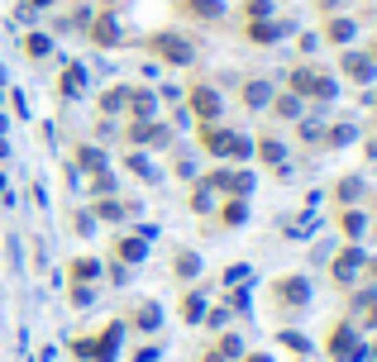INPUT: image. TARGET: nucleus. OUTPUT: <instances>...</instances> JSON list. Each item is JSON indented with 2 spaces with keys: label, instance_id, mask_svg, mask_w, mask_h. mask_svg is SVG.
<instances>
[{
  "label": "nucleus",
  "instance_id": "nucleus-1",
  "mask_svg": "<svg viewBox=\"0 0 377 362\" xmlns=\"http://www.w3.org/2000/svg\"><path fill=\"white\" fill-rule=\"evenodd\" d=\"M153 48H163V58H168V62H187V58H191V43H182V38H172V34L153 38Z\"/></svg>",
  "mask_w": 377,
  "mask_h": 362
},
{
  "label": "nucleus",
  "instance_id": "nucleus-2",
  "mask_svg": "<svg viewBox=\"0 0 377 362\" xmlns=\"http://www.w3.org/2000/svg\"><path fill=\"white\" fill-rule=\"evenodd\" d=\"M191 105H196V114H205V119H210V114H220L215 90H196V95H191Z\"/></svg>",
  "mask_w": 377,
  "mask_h": 362
},
{
  "label": "nucleus",
  "instance_id": "nucleus-3",
  "mask_svg": "<svg viewBox=\"0 0 377 362\" xmlns=\"http://www.w3.org/2000/svg\"><path fill=\"white\" fill-rule=\"evenodd\" d=\"M187 5L201 14V19H215V14H220V0H187Z\"/></svg>",
  "mask_w": 377,
  "mask_h": 362
},
{
  "label": "nucleus",
  "instance_id": "nucleus-4",
  "mask_svg": "<svg viewBox=\"0 0 377 362\" xmlns=\"http://www.w3.org/2000/svg\"><path fill=\"white\" fill-rule=\"evenodd\" d=\"M349 34H354L349 19H334V24H330V38H349Z\"/></svg>",
  "mask_w": 377,
  "mask_h": 362
},
{
  "label": "nucleus",
  "instance_id": "nucleus-5",
  "mask_svg": "<svg viewBox=\"0 0 377 362\" xmlns=\"http://www.w3.org/2000/svg\"><path fill=\"white\" fill-rule=\"evenodd\" d=\"M95 38L110 43V38H115V19H100V24H95Z\"/></svg>",
  "mask_w": 377,
  "mask_h": 362
},
{
  "label": "nucleus",
  "instance_id": "nucleus-6",
  "mask_svg": "<svg viewBox=\"0 0 377 362\" xmlns=\"http://www.w3.org/2000/svg\"><path fill=\"white\" fill-rule=\"evenodd\" d=\"M349 72H354V77H368L373 62H368V58H349Z\"/></svg>",
  "mask_w": 377,
  "mask_h": 362
},
{
  "label": "nucleus",
  "instance_id": "nucleus-7",
  "mask_svg": "<svg viewBox=\"0 0 377 362\" xmlns=\"http://www.w3.org/2000/svg\"><path fill=\"white\" fill-rule=\"evenodd\" d=\"M263 100H268V86H263V82H253V86H249V105H263Z\"/></svg>",
  "mask_w": 377,
  "mask_h": 362
},
{
  "label": "nucleus",
  "instance_id": "nucleus-8",
  "mask_svg": "<svg viewBox=\"0 0 377 362\" xmlns=\"http://www.w3.org/2000/svg\"><path fill=\"white\" fill-rule=\"evenodd\" d=\"M34 5H48V0H34Z\"/></svg>",
  "mask_w": 377,
  "mask_h": 362
}]
</instances>
